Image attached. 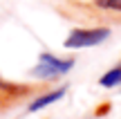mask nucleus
<instances>
[{
	"mask_svg": "<svg viewBox=\"0 0 121 119\" xmlns=\"http://www.w3.org/2000/svg\"><path fill=\"white\" fill-rule=\"evenodd\" d=\"M27 92H31L29 85H20V83H13V81H7V79L0 76V97L7 94V97L18 99V97H22V94H27Z\"/></svg>",
	"mask_w": 121,
	"mask_h": 119,
	"instance_id": "nucleus-4",
	"label": "nucleus"
},
{
	"mask_svg": "<svg viewBox=\"0 0 121 119\" xmlns=\"http://www.w3.org/2000/svg\"><path fill=\"white\" fill-rule=\"evenodd\" d=\"M74 65H76V61L72 56L63 58V56L52 54V52H40L38 54V63L29 70V76H34L38 81H54V79L65 76Z\"/></svg>",
	"mask_w": 121,
	"mask_h": 119,
	"instance_id": "nucleus-1",
	"label": "nucleus"
},
{
	"mask_svg": "<svg viewBox=\"0 0 121 119\" xmlns=\"http://www.w3.org/2000/svg\"><path fill=\"white\" fill-rule=\"evenodd\" d=\"M112 36L110 27H74L67 34V38L63 40L65 49H87V47H96V45L105 43Z\"/></svg>",
	"mask_w": 121,
	"mask_h": 119,
	"instance_id": "nucleus-2",
	"label": "nucleus"
},
{
	"mask_svg": "<svg viewBox=\"0 0 121 119\" xmlns=\"http://www.w3.org/2000/svg\"><path fill=\"white\" fill-rule=\"evenodd\" d=\"M99 85L101 88H119L121 85V61L117 63V65H112L105 74H101Z\"/></svg>",
	"mask_w": 121,
	"mask_h": 119,
	"instance_id": "nucleus-5",
	"label": "nucleus"
},
{
	"mask_svg": "<svg viewBox=\"0 0 121 119\" xmlns=\"http://www.w3.org/2000/svg\"><path fill=\"white\" fill-rule=\"evenodd\" d=\"M65 92H67V85H60V88H54V90H49V92L36 94V97L29 101V106H27V112H40V110H45L47 106L58 103L60 99L65 97Z\"/></svg>",
	"mask_w": 121,
	"mask_h": 119,
	"instance_id": "nucleus-3",
	"label": "nucleus"
},
{
	"mask_svg": "<svg viewBox=\"0 0 121 119\" xmlns=\"http://www.w3.org/2000/svg\"><path fill=\"white\" fill-rule=\"evenodd\" d=\"M90 7L101 13H121V0H90Z\"/></svg>",
	"mask_w": 121,
	"mask_h": 119,
	"instance_id": "nucleus-6",
	"label": "nucleus"
}]
</instances>
